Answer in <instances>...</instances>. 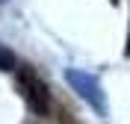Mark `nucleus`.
<instances>
[{"mask_svg":"<svg viewBox=\"0 0 130 124\" xmlns=\"http://www.w3.org/2000/svg\"><path fill=\"white\" fill-rule=\"evenodd\" d=\"M112 3H115V0H112Z\"/></svg>","mask_w":130,"mask_h":124,"instance_id":"obj_3","label":"nucleus"},{"mask_svg":"<svg viewBox=\"0 0 130 124\" xmlns=\"http://www.w3.org/2000/svg\"><path fill=\"white\" fill-rule=\"evenodd\" d=\"M12 68H18L15 53H12L9 47H3V44H0V71H12Z\"/></svg>","mask_w":130,"mask_h":124,"instance_id":"obj_2","label":"nucleus"},{"mask_svg":"<svg viewBox=\"0 0 130 124\" xmlns=\"http://www.w3.org/2000/svg\"><path fill=\"white\" fill-rule=\"evenodd\" d=\"M18 92H21V98L27 100V107L36 112V115H47L50 107H53V100H50V89L44 86L32 68H18Z\"/></svg>","mask_w":130,"mask_h":124,"instance_id":"obj_1","label":"nucleus"}]
</instances>
